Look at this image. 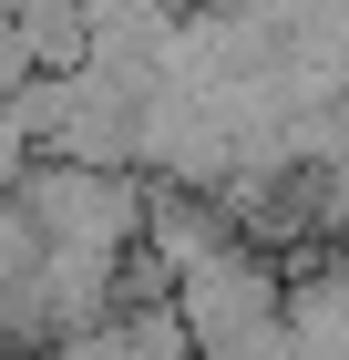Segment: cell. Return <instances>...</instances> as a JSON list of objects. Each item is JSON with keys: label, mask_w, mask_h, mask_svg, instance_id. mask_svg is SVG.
Masks as SVG:
<instances>
[{"label": "cell", "mask_w": 349, "mask_h": 360, "mask_svg": "<svg viewBox=\"0 0 349 360\" xmlns=\"http://www.w3.org/2000/svg\"><path fill=\"white\" fill-rule=\"evenodd\" d=\"M11 217L52 257H124L144 226V175H93V165H62V155H31L21 186H11Z\"/></svg>", "instance_id": "1"}, {"label": "cell", "mask_w": 349, "mask_h": 360, "mask_svg": "<svg viewBox=\"0 0 349 360\" xmlns=\"http://www.w3.org/2000/svg\"><path fill=\"white\" fill-rule=\"evenodd\" d=\"M164 319L185 330V360L216 350V340H246V330H268L277 319V257L237 248V257H206V268L175 278V299H164Z\"/></svg>", "instance_id": "2"}, {"label": "cell", "mask_w": 349, "mask_h": 360, "mask_svg": "<svg viewBox=\"0 0 349 360\" xmlns=\"http://www.w3.org/2000/svg\"><path fill=\"white\" fill-rule=\"evenodd\" d=\"M134 248H154L164 268L185 278V268H206V257H237V217H226L216 195H195V186H144Z\"/></svg>", "instance_id": "3"}]
</instances>
